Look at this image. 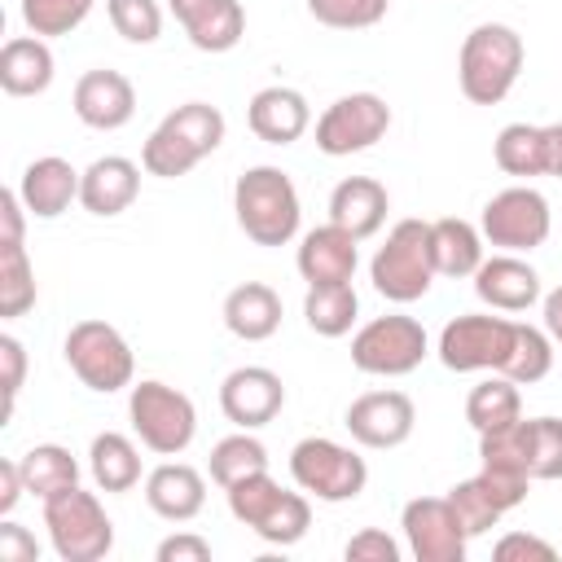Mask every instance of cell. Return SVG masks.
<instances>
[{
	"label": "cell",
	"mask_w": 562,
	"mask_h": 562,
	"mask_svg": "<svg viewBox=\"0 0 562 562\" xmlns=\"http://www.w3.org/2000/svg\"><path fill=\"white\" fill-rule=\"evenodd\" d=\"M527 61V44L505 22H479L457 53V83L470 105H501Z\"/></svg>",
	"instance_id": "6da1fadb"
},
{
	"label": "cell",
	"mask_w": 562,
	"mask_h": 562,
	"mask_svg": "<svg viewBox=\"0 0 562 562\" xmlns=\"http://www.w3.org/2000/svg\"><path fill=\"white\" fill-rule=\"evenodd\" d=\"M224 145V114L211 101H184L176 105L140 145V167L158 180L189 176L202 158H211Z\"/></svg>",
	"instance_id": "7a4b0ae2"
},
{
	"label": "cell",
	"mask_w": 562,
	"mask_h": 562,
	"mask_svg": "<svg viewBox=\"0 0 562 562\" xmlns=\"http://www.w3.org/2000/svg\"><path fill=\"white\" fill-rule=\"evenodd\" d=\"M233 215L237 228L255 241V246H290L299 237V220H303V202L294 180L281 167H246L233 184Z\"/></svg>",
	"instance_id": "3957f363"
},
{
	"label": "cell",
	"mask_w": 562,
	"mask_h": 562,
	"mask_svg": "<svg viewBox=\"0 0 562 562\" xmlns=\"http://www.w3.org/2000/svg\"><path fill=\"white\" fill-rule=\"evenodd\" d=\"M369 281L391 303H417L435 285L430 259V220H400L391 224L386 241L369 259Z\"/></svg>",
	"instance_id": "277c9868"
},
{
	"label": "cell",
	"mask_w": 562,
	"mask_h": 562,
	"mask_svg": "<svg viewBox=\"0 0 562 562\" xmlns=\"http://www.w3.org/2000/svg\"><path fill=\"white\" fill-rule=\"evenodd\" d=\"M127 417H132V430H136L140 448H149L158 457H180L193 443V435H198V408H193V400L184 391L158 382V378L132 382Z\"/></svg>",
	"instance_id": "5b68a950"
},
{
	"label": "cell",
	"mask_w": 562,
	"mask_h": 562,
	"mask_svg": "<svg viewBox=\"0 0 562 562\" xmlns=\"http://www.w3.org/2000/svg\"><path fill=\"white\" fill-rule=\"evenodd\" d=\"M44 527L61 562H101L114 549V522L105 505L79 483L44 501Z\"/></svg>",
	"instance_id": "8992f818"
},
{
	"label": "cell",
	"mask_w": 562,
	"mask_h": 562,
	"mask_svg": "<svg viewBox=\"0 0 562 562\" xmlns=\"http://www.w3.org/2000/svg\"><path fill=\"white\" fill-rule=\"evenodd\" d=\"M290 479L325 501V505H342V501H356L369 483V465L356 448L338 443V439H325V435H307L290 448Z\"/></svg>",
	"instance_id": "52a82bcc"
},
{
	"label": "cell",
	"mask_w": 562,
	"mask_h": 562,
	"mask_svg": "<svg viewBox=\"0 0 562 562\" xmlns=\"http://www.w3.org/2000/svg\"><path fill=\"white\" fill-rule=\"evenodd\" d=\"M61 351H66L70 373L88 391H97V395H114V391L132 386V378H136V356H132L127 338L110 321H79V325H70Z\"/></svg>",
	"instance_id": "ba28073f"
},
{
	"label": "cell",
	"mask_w": 562,
	"mask_h": 562,
	"mask_svg": "<svg viewBox=\"0 0 562 562\" xmlns=\"http://www.w3.org/2000/svg\"><path fill=\"white\" fill-rule=\"evenodd\" d=\"M479 233L487 246L496 250H509V255H531L536 246L549 241L553 233V211H549V198L531 184H509L501 193H492L483 202V215H479Z\"/></svg>",
	"instance_id": "9c48e42d"
},
{
	"label": "cell",
	"mask_w": 562,
	"mask_h": 562,
	"mask_svg": "<svg viewBox=\"0 0 562 562\" xmlns=\"http://www.w3.org/2000/svg\"><path fill=\"white\" fill-rule=\"evenodd\" d=\"M514 334H518V321H509V316L465 312L439 329L435 351H439L443 369H452V373H501L514 351Z\"/></svg>",
	"instance_id": "30bf717a"
},
{
	"label": "cell",
	"mask_w": 562,
	"mask_h": 562,
	"mask_svg": "<svg viewBox=\"0 0 562 562\" xmlns=\"http://www.w3.org/2000/svg\"><path fill=\"white\" fill-rule=\"evenodd\" d=\"M430 351V338L417 316H373L351 334V364L369 378H404Z\"/></svg>",
	"instance_id": "8fae6325"
},
{
	"label": "cell",
	"mask_w": 562,
	"mask_h": 562,
	"mask_svg": "<svg viewBox=\"0 0 562 562\" xmlns=\"http://www.w3.org/2000/svg\"><path fill=\"white\" fill-rule=\"evenodd\" d=\"M391 132V105L378 92H347L316 119V149L325 158H347L378 145Z\"/></svg>",
	"instance_id": "7c38bea8"
},
{
	"label": "cell",
	"mask_w": 562,
	"mask_h": 562,
	"mask_svg": "<svg viewBox=\"0 0 562 562\" xmlns=\"http://www.w3.org/2000/svg\"><path fill=\"white\" fill-rule=\"evenodd\" d=\"M400 527H404L408 553L417 562H461L465 558L470 536L457 522L448 496H413L400 514Z\"/></svg>",
	"instance_id": "4fadbf2b"
},
{
	"label": "cell",
	"mask_w": 562,
	"mask_h": 562,
	"mask_svg": "<svg viewBox=\"0 0 562 562\" xmlns=\"http://www.w3.org/2000/svg\"><path fill=\"white\" fill-rule=\"evenodd\" d=\"M342 426L351 430V439L360 448H400L413 426H417V408L404 391H364L347 404Z\"/></svg>",
	"instance_id": "5bb4252c"
},
{
	"label": "cell",
	"mask_w": 562,
	"mask_h": 562,
	"mask_svg": "<svg viewBox=\"0 0 562 562\" xmlns=\"http://www.w3.org/2000/svg\"><path fill=\"white\" fill-rule=\"evenodd\" d=\"M220 408L237 430H259L285 408V382L268 364H241L220 382Z\"/></svg>",
	"instance_id": "9a60e30c"
},
{
	"label": "cell",
	"mask_w": 562,
	"mask_h": 562,
	"mask_svg": "<svg viewBox=\"0 0 562 562\" xmlns=\"http://www.w3.org/2000/svg\"><path fill=\"white\" fill-rule=\"evenodd\" d=\"M75 119L92 132H119L132 123L136 114V88L123 70H83L79 83H75Z\"/></svg>",
	"instance_id": "2e32d148"
},
{
	"label": "cell",
	"mask_w": 562,
	"mask_h": 562,
	"mask_svg": "<svg viewBox=\"0 0 562 562\" xmlns=\"http://www.w3.org/2000/svg\"><path fill=\"white\" fill-rule=\"evenodd\" d=\"M360 263V237H351L347 228H338L334 220L321 228H307L299 237V255L294 268L307 285H334V281H351Z\"/></svg>",
	"instance_id": "e0dca14e"
},
{
	"label": "cell",
	"mask_w": 562,
	"mask_h": 562,
	"mask_svg": "<svg viewBox=\"0 0 562 562\" xmlns=\"http://www.w3.org/2000/svg\"><path fill=\"white\" fill-rule=\"evenodd\" d=\"M474 294L492 307V312H527L531 303H540V272L509 250H496L479 263L474 272Z\"/></svg>",
	"instance_id": "ac0fdd59"
},
{
	"label": "cell",
	"mask_w": 562,
	"mask_h": 562,
	"mask_svg": "<svg viewBox=\"0 0 562 562\" xmlns=\"http://www.w3.org/2000/svg\"><path fill=\"white\" fill-rule=\"evenodd\" d=\"M167 4L198 53H228L246 35L241 0H167Z\"/></svg>",
	"instance_id": "d6986e66"
},
{
	"label": "cell",
	"mask_w": 562,
	"mask_h": 562,
	"mask_svg": "<svg viewBox=\"0 0 562 562\" xmlns=\"http://www.w3.org/2000/svg\"><path fill=\"white\" fill-rule=\"evenodd\" d=\"M246 123L250 132L263 140V145H294L307 127H312V105L299 88H285V83H272V88H259L246 105Z\"/></svg>",
	"instance_id": "ffe728a7"
},
{
	"label": "cell",
	"mask_w": 562,
	"mask_h": 562,
	"mask_svg": "<svg viewBox=\"0 0 562 562\" xmlns=\"http://www.w3.org/2000/svg\"><path fill=\"white\" fill-rule=\"evenodd\" d=\"M140 193V167L123 154H105L97 162L83 167V180H79V206L88 215H123Z\"/></svg>",
	"instance_id": "44dd1931"
},
{
	"label": "cell",
	"mask_w": 562,
	"mask_h": 562,
	"mask_svg": "<svg viewBox=\"0 0 562 562\" xmlns=\"http://www.w3.org/2000/svg\"><path fill=\"white\" fill-rule=\"evenodd\" d=\"M79 180H83V171H75L57 154H44V158L26 162V171L18 180V198L35 220H57L61 211H70V202H79Z\"/></svg>",
	"instance_id": "7402d4cb"
},
{
	"label": "cell",
	"mask_w": 562,
	"mask_h": 562,
	"mask_svg": "<svg viewBox=\"0 0 562 562\" xmlns=\"http://www.w3.org/2000/svg\"><path fill=\"white\" fill-rule=\"evenodd\" d=\"M145 505L167 522H189L206 505V479L189 461H162L145 474Z\"/></svg>",
	"instance_id": "603a6c76"
},
{
	"label": "cell",
	"mask_w": 562,
	"mask_h": 562,
	"mask_svg": "<svg viewBox=\"0 0 562 562\" xmlns=\"http://www.w3.org/2000/svg\"><path fill=\"white\" fill-rule=\"evenodd\" d=\"M386 211H391V198H386V184L373 180V176H347L334 184L329 193V220L338 228H347L351 237H373L382 233L386 224Z\"/></svg>",
	"instance_id": "cb8c5ba5"
},
{
	"label": "cell",
	"mask_w": 562,
	"mask_h": 562,
	"mask_svg": "<svg viewBox=\"0 0 562 562\" xmlns=\"http://www.w3.org/2000/svg\"><path fill=\"white\" fill-rule=\"evenodd\" d=\"M224 325L241 342H268L281 329V294L263 281H241L224 294Z\"/></svg>",
	"instance_id": "d4e9b609"
},
{
	"label": "cell",
	"mask_w": 562,
	"mask_h": 562,
	"mask_svg": "<svg viewBox=\"0 0 562 562\" xmlns=\"http://www.w3.org/2000/svg\"><path fill=\"white\" fill-rule=\"evenodd\" d=\"M53 48L40 35H13L0 48V88L9 97H40L53 83Z\"/></svg>",
	"instance_id": "484cf974"
},
{
	"label": "cell",
	"mask_w": 562,
	"mask_h": 562,
	"mask_svg": "<svg viewBox=\"0 0 562 562\" xmlns=\"http://www.w3.org/2000/svg\"><path fill=\"white\" fill-rule=\"evenodd\" d=\"M430 259H435V277H474L483 255V233L461 220V215H443L430 220Z\"/></svg>",
	"instance_id": "4316f807"
},
{
	"label": "cell",
	"mask_w": 562,
	"mask_h": 562,
	"mask_svg": "<svg viewBox=\"0 0 562 562\" xmlns=\"http://www.w3.org/2000/svg\"><path fill=\"white\" fill-rule=\"evenodd\" d=\"M492 158L505 176L531 180V176H549V127L536 123H505L492 140Z\"/></svg>",
	"instance_id": "83f0119b"
},
{
	"label": "cell",
	"mask_w": 562,
	"mask_h": 562,
	"mask_svg": "<svg viewBox=\"0 0 562 562\" xmlns=\"http://www.w3.org/2000/svg\"><path fill=\"white\" fill-rule=\"evenodd\" d=\"M88 470L101 492H132L140 483V448L123 430H101L88 448Z\"/></svg>",
	"instance_id": "f1b7e54d"
},
{
	"label": "cell",
	"mask_w": 562,
	"mask_h": 562,
	"mask_svg": "<svg viewBox=\"0 0 562 562\" xmlns=\"http://www.w3.org/2000/svg\"><path fill=\"white\" fill-rule=\"evenodd\" d=\"M356 312H360V299H356L351 281L307 285V294H303V321H307V329L321 334V338H342V334H351Z\"/></svg>",
	"instance_id": "f546056e"
},
{
	"label": "cell",
	"mask_w": 562,
	"mask_h": 562,
	"mask_svg": "<svg viewBox=\"0 0 562 562\" xmlns=\"http://www.w3.org/2000/svg\"><path fill=\"white\" fill-rule=\"evenodd\" d=\"M522 417V391H518V382L514 378H505V373H492V378H483L479 386H470V395H465V422L483 435V430H496V426H505V422H518Z\"/></svg>",
	"instance_id": "4dcf8cb0"
},
{
	"label": "cell",
	"mask_w": 562,
	"mask_h": 562,
	"mask_svg": "<svg viewBox=\"0 0 562 562\" xmlns=\"http://www.w3.org/2000/svg\"><path fill=\"white\" fill-rule=\"evenodd\" d=\"M18 465H22L26 492L40 496V501H48V496H57V492L79 483V461L61 443H35V448H26L18 457Z\"/></svg>",
	"instance_id": "1f68e13d"
},
{
	"label": "cell",
	"mask_w": 562,
	"mask_h": 562,
	"mask_svg": "<svg viewBox=\"0 0 562 562\" xmlns=\"http://www.w3.org/2000/svg\"><path fill=\"white\" fill-rule=\"evenodd\" d=\"M35 268L26 259V246L22 241H9L0 237V316L4 321H18L35 307Z\"/></svg>",
	"instance_id": "d6a6232c"
},
{
	"label": "cell",
	"mask_w": 562,
	"mask_h": 562,
	"mask_svg": "<svg viewBox=\"0 0 562 562\" xmlns=\"http://www.w3.org/2000/svg\"><path fill=\"white\" fill-rule=\"evenodd\" d=\"M206 470H211V479H215L220 487H233V483H241V479H250V474L268 470V448H263L250 430L224 435V439L211 448Z\"/></svg>",
	"instance_id": "836d02e7"
},
{
	"label": "cell",
	"mask_w": 562,
	"mask_h": 562,
	"mask_svg": "<svg viewBox=\"0 0 562 562\" xmlns=\"http://www.w3.org/2000/svg\"><path fill=\"white\" fill-rule=\"evenodd\" d=\"M307 527H312V501H307V492H303V487H299V492L285 487V492L272 501V509L259 518L255 536H259L263 544L285 549V544H299V540L307 536Z\"/></svg>",
	"instance_id": "e575fe53"
},
{
	"label": "cell",
	"mask_w": 562,
	"mask_h": 562,
	"mask_svg": "<svg viewBox=\"0 0 562 562\" xmlns=\"http://www.w3.org/2000/svg\"><path fill=\"white\" fill-rule=\"evenodd\" d=\"M479 461L496 465V470H518L531 474V422H505L496 430L479 435Z\"/></svg>",
	"instance_id": "d590c367"
},
{
	"label": "cell",
	"mask_w": 562,
	"mask_h": 562,
	"mask_svg": "<svg viewBox=\"0 0 562 562\" xmlns=\"http://www.w3.org/2000/svg\"><path fill=\"white\" fill-rule=\"evenodd\" d=\"M553 338L544 334V329H536V325H518V334H514V351H509V360H505V378H514L518 386H531V382H540V378H549V369H553Z\"/></svg>",
	"instance_id": "8d00e7d4"
},
{
	"label": "cell",
	"mask_w": 562,
	"mask_h": 562,
	"mask_svg": "<svg viewBox=\"0 0 562 562\" xmlns=\"http://www.w3.org/2000/svg\"><path fill=\"white\" fill-rule=\"evenodd\" d=\"M92 4L97 0H22V26L40 40L70 35L92 13Z\"/></svg>",
	"instance_id": "74e56055"
},
{
	"label": "cell",
	"mask_w": 562,
	"mask_h": 562,
	"mask_svg": "<svg viewBox=\"0 0 562 562\" xmlns=\"http://www.w3.org/2000/svg\"><path fill=\"white\" fill-rule=\"evenodd\" d=\"M228 492V514L241 522V527H259V518L272 509V501L285 492L268 470H259V474H250V479H241V483H233V487H224Z\"/></svg>",
	"instance_id": "f35d334b"
},
{
	"label": "cell",
	"mask_w": 562,
	"mask_h": 562,
	"mask_svg": "<svg viewBox=\"0 0 562 562\" xmlns=\"http://www.w3.org/2000/svg\"><path fill=\"white\" fill-rule=\"evenodd\" d=\"M448 505H452L457 522L465 527V536H483V531H492V527L501 522V509H496V501L483 492L479 479L452 483V487H448Z\"/></svg>",
	"instance_id": "ab89813d"
},
{
	"label": "cell",
	"mask_w": 562,
	"mask_h": 562,
	"mask_svg": "<svg viewBox=\"0 0 562 562\" xmlns=\"http://www.w3.org/2000/svg\"><path fill=\"white\" fill-rule=\"evenodd\" d=\"M110 26L127 40V44H154L162 35V9L158 0H105Z\"/></svg>",
	"instance_id": "60d3db41"
},
{
	"label": "cell",
	"mask_w": 562,
	"mask_h": 562,
	"mask_svg": "<svg viewBox=\"0 0 562 562\" xmlns=\"http://www.w3.org/2000/svg\"><path fill=\"white\" fill-rule=\"evenodd\" d=\"M391 0H307V13L334 31H364L386 18Z\"/></svg>",
	"instance_id": "b9f144b4"
},
{
	"label": "cell",
	"mask_w": 562,
	"mask_h": 562,
	"mask_svg": "<svg viewBox=\"0 0 562 562\" xmlns=\"http://www.w3.org/2000/svg\"><path fill=\"white\" fill-rule=\"evenodd\" d=\"M531 422V479H562V417H527Z\"/></svg>",
	"instance_id": "7bdbcfd3"
},
{
	"label": "cell",
	"mask_w": 562,
	"mask_h": 562,
	"mask_svg": "<svg viewBox=\"0 0 562 562\" xmlns=\"http://www.w3.org/2000/svg\"><path fill=\"white\" fill-rule=\"evenodd\" d=\"M479 483H483V492L496 501V509L501 514H509V509H518L522 501H527V492H531V474H518V470H496V465H479V474H474Z\"/></svg>",
	"instance_id": "ee69618b"
},
{
	"label": "cell",
	"mask_w": 562,
	"mask_h": 562,
	"mask_svg": "<svg viewBox=\"0 0 562 562\" xmlns=\"http://www.w3.org/2000/svg\"><path fill=\"white\" fill-rule=\"evenodd\" d=\"M492 558H496V562H553L558 549H553L549 540L531 536V531H509V536H501V540L492 544Z\"/></svg>",
	"instance_id": "f6af8a7d"
},
{
	"label": "cell",
	"mask_w": 562,
	"mask_h": 562,
	"mask_svg": "<svg viewBox=\"0 0 562 562\" xmlns=\"http://www.w3.org/2000/svg\"><path fill=\"white\" fill-rule=\"evenodd\" d=\"M342 558H347V562H400V544H395L386 531L364 527V531H356V536L347 540Z\"/></svg>",
	"instance_id": "bcb514c9"
},
{
	"label": "cell",
	"mask_w": 562,
	"mask_h": 562,
	"mask_svg": "<svg viewBox=\"0 0 562 562\" xmlns=\"http://www.w3.org/2000/svg\"><path fill=\"white\" fill-rule=\"evenodd\" d=\"M0 364H4V413L13 417L18 391H22V382H26V347H22L13 334H0Z\"/></svg>",
	"instance_id": "7dc6e473"
},
{
	"label": "cell",
	"mask_w": 562,
	"mask_h": 562,
	"mask_svg": "<svg viewBox=\"0 0 562 562\" xmlns=\"http://www.w3.org/2000/svg\"><path fill=\"white\" fill-rule=\"evenodd\" d=\"M154 558L158 562H211V540H202L193 531H176V536H167L158 544Z\"/></svg>",
	"instance_id": "c3c4849f"
},
{
	"label": "cell",
	"mask_w": 562,
	"mask_h": 562,
	"mask_svg": "<svg viewBox=\"0 0 562 562\" xmlns=\"http://www.w3.org/2000/svg\"><path fill=\"white\" fill-rule=\"evenodd\" d=\"M40 558V544L26 527H18L13 518L0 522V562H35Z\"/></svg>",
	"instance_id": "681fc988"
},
{
	"label": "cell",
	"mask_w": 562,
	"mask_h": 562,
	"mask_svg": "<svg viewBox=\"0 0 562 562\" xmlns=\"http://www.w3.org/2000/svg\"><path fill=\"white\" fill-rule=\"evenodd\" d=\"M26 496V479L18 461H0V518H9L18 509V501Z\"/></svg>",
	"instance_id": "f907efd6"
},
{
	"label": "cell",
	"mask_w": 562,
	"mask_h": 562,
	"mask_svg": "<svg viewBox=\"0 0 562 562\" xmlns=\"http://www.w3.org/2000/svg\"><path fill=\"white\" fill-rule=\"evenodd\" d=\"M26 206H22V198H18V189H4L0 193V224H4V237L9 241H22V228H26Z\"/></svg>",
	"instance_id": "816d5d0a"
},
{
	"label": "cell",
	"mask_w": 562,
	"mask_h": 562,
	"mask_svg": "<svg viewBox=\"0 0 562 562\" xmlns=\"http://www.w3.org/2000/svg\"><path fill=\"white\" fill-rule=\"evenodd\" d=\"M540 316H544V334H549L553 347L562 351V285H553V290L540 299Z\"/></svg>",
	"instance_id": "f5cc1de1"
},
{
	"label": "cell",
	"mask_w": 562,
	"mask_h": 562,
	"mask_svg": "<svg viewBox=\"0 0 562 562\" xmlns=\"http://www.w3.org/2000/svg\"><path fill=\"white\" fill-rule=\"evenodd\" d=\"M549 176H562V123H549Z\"/></svg>",
	"instance_id": "db71d44e"
}]
</instances>
